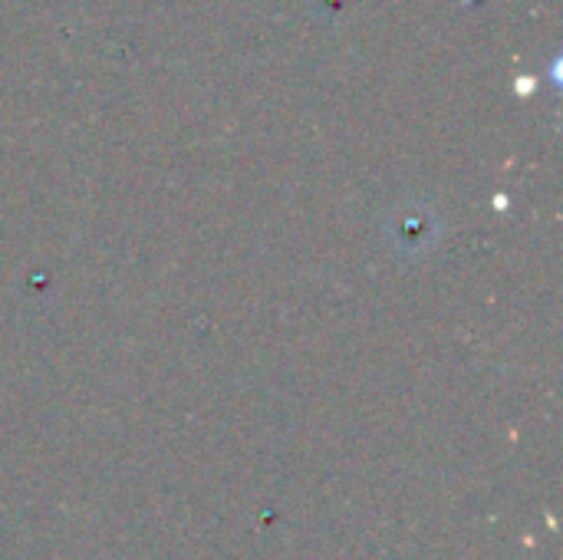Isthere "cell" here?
Returning <instances> with one entry per match:
<instances>
[{
    "mask_svg": "<svg viewBox=\"0 0 563 560\" xmlns=\"http://www.w3.org/2000/svg\"><path fill=\"white\" fill-rule=\"evenodd\" d=\"M531 86H534L531 76H521V79H518V92H531Z\"/></svg>",
    "mask_w": 563,
    "mask_h": 560,
    "instance_id": "1",
    "label": "cell"
},
{
    "mask_svg": "<svg viewBox=\"0 0 563 560\" xmlns=\"http://www.w3.org/2000/svg\"><path fill=\"white\" fill-rule=\"evenodd\" d=\"M551 79L561 86V59H554V63H551Z\"/></svg>",
    "mask_w": 563,
    "mask_h": 560,
    "instance_id": "2",
    "label": "cell"
}]
</instances>
